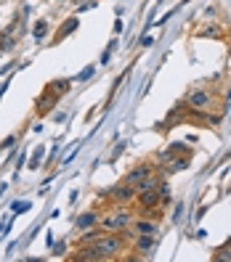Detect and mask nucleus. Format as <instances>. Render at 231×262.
<instances>
[{
    "instance_id": "obj_1",
    "label": "nucleus",
    "mask_w": 231,
    "mask_h": 262,
    "mask_svg": "<svg viewBox=\"0 0 231 262\" xmlns=\"http://www.w3.org/2000/svg\"><path fill=\"white\" fill-rule=\"evenodd\" d=\"M133 212L130 209H117L112 214H106V217H101V228L106 230V233H120V230H125L133 225Z\"/></svg>"
},
{
    "instance_id": "obj_2",
    "label": "nucleus",
    "mask_w": 231,
    "mask_h": 262,
    "mask_svg": "<svg viewBox=\"0 0 231 262\" xmlns=\"http://www.w3.org/2000/svg\"><path fill=\"white\" fill-rule=\"evenodd\" d=\"M125 236L122 233H104V238L96 244L99 249H101V254L106 257V259H114L120 252H125Z\"/></svg>"
},
{
    "instance_id": "obj_3",
    "label": "nucleus",
    "mask_w": 231,
    "mask_h": 262,
    "mask_svg": "<svg viewBox=\"0 0 231 262\" xmlns=\"http://www.w3.org/2000/svg\"><path fill=\"white\" fill-rule=\"evenodd\" d=\"M213 103H215V96L205 88H197L186 96V109H194V112H210Z\"/></svg>"
},
{
    "instance_id": "obj_4",
    "label": "nucleus",
    "mask_w": 231,
    "mask_h": 262,
    "mask_svg": "<svg viewBox=\"0 0 231 262\" xmlns=\"http://www.w3.org/2000/svg\"><path fill=\"white\" fill-rule=\"evenodd\" d=\"M136 202H138V209H141L144 214H149V209H157L160 207V193H157V188L136 191Z\"/></svg>"
},
{
    "instance_id": "obj_5",
    "label": "nucleus",
    "mask_w": 231,
    "mask_h": 262,
    "mask_svg": "<svg viewBox=\"0 0 231 262\" xmlns=\"http://www.w3.org/2000/svg\"><path fill=\"white\" fill-rule=\"evenodd\" d=\"M189 167V157H176V154H170V157H165L162 164H160V175H176V172H183V169Z\"/></svg>"
},
{
    "instance_id": "obj_6",
    "label": "nucleus",
    "mask_w": 231,
    "mask_h": 262,
    "mask_svg": "<svg viewBox=\"0 0 231 262\" xmlns=\"http://www.w3.org/2000/svg\"><path fill=\"white\" fill-rule=\"evenodd\" d=\"M109 199L114 204H128V202H136V186H130V183H120V186H114L109 191Z\"/></svg>"
},
{
    "instance_id": "obj_7",
    "label": "nucleus",
    "mask_w": 231,
    "mask_h": 262,
    "mask_svg": "<svg viewBox=\"0 0 231 262\" xmlns=\"http://www.w3.org/2000/svg\"><path fill=\"white\" fill-rule=\"evenodd\" d=\"M133 246H136L138 257H149V254L154 252V246H157V238H154L151 233H138V236L133 238Z\"/></svg>"
},
{
    "instance_id": "obj_8",
    "label": "nucleus",
    "mask_w": 231,
    "mask_h": 262,
    "mask_svg": "<svg viewBox=\"0 0 231 262\" xmlns=\"http://www.w3.org/2000/svg\"><path fill=\"white\" fill-rule=\"evenodd\" d=\"M106 257L101 254V249L96 244H90V246H80V254H74L72 262H104Z\"/></svg>"
},
{
    "instance_id": "obj_9",
    "label": "nucleus",
    "mask_w": 231,
    "mask_h": 262,
    "mask_svg": "<svg viewBox=\"0 0 231 262\" xmlns=\"http://www.w3.org/2000/svg\"><path fill=\"white\" fill-rule=\"evenodd\" d=\"M149 175H154V164H136L130 172L125 175V183H130V186H138V183L146 180Z\"/></svg>"
},
{
    "instance_id": "obj_10",
    "label": "nucleus",
    "mask_w": 231,
    "mask_h": 262,
    "mask_svg": "<svg viewBox=\"0 0 231 262\" xmlns=\"http://www.w3.org/2000/svg\"><path fill=\"white\" fill-rule=\"evenodd\" d=\"M56 101H59V96L53 93V90H48L45 96L37 98V103H35V114H37V117L51 114V112H53V106H56Z\"/></svg>"
},
{
    "instance_id": "obj_11",
    "label": "nucleus",
    "mask_w": 231,
    "mask_h": 262,
    "mask_svg": "<svg viewBox=\"0 0 231 262\" xmlns=\"http://www.w3.org/2000/svg\"><path fill=\"white\" fill-rule=\"evenodd\" d=\"M133 230H136V233H151V236H157L160 225H157V220H149V217H138V220H133Z\"/></svg>"
},
{
    "instance_id": "obj_12",
    "label": "nucleus",
    "mask_w": 231,
    "mask_h": 262,
    "mask_svg": "<svg viewBox=\"0 0 231 262\" xmlns=\"http://www.w3.org/2000/svg\"><path fill=\"white\" fill-rule=\"evenodd\" d=\"M99 223H101L99 212H85V214L77 217V230H90V228H96Z\"/></svg>"
},
{
    "instance_id": "obj_13",
    "label": "nucleus",
    "mask_w": 231,
    "mask_h": 262,
    "mask_svg": "<svg viewBox=\"0 0 231 262\" xmlns=\"http://www.w3.org/2000/svg\"><path fill=\"white\" fill-rule=\"evenodd\" d=\"M104 233H106L104 228H90L88 233H83V238H80V246H90V244H99V241L104 238Z\"/></svg>"
},
{
    "instance_id": "obj_14",
    "label": "nucleus",
    "mask_w": 231,
    "mask_h": 262,
    "mask_svg": "<svg viewBox=\"0 0 231 262\" xmlns=\"http://www.w3.org/2000/svg\"><path fill=\"white\" fill-rule=\"evenodd\" d=\"M157 193H160V204H167V202H170V196H173L170 183L165 180V175H162V178H160V183H157Z\"/></svg>"
},
{
    "instance_id": "obj_15",
    "label": "nucleus",
    "mask_w": 231,
    "mask_h": 262,
    "mask_svg": "<svg viewBox=\"0 0 231 262\" xmlns=\"http://www.w3.org/2000/svg\"><path fill=\"white\" fill-rule=\"evenodd\" d=\"M77 24H80L77 19H69L67 24H61V27H59V32H56V40H64L67 35H72L74 29H77Z\"/></svg>"
},
{
    "instance_id": "obj_16",
    "label": "nucleus",
    "mask_w": 231,
    "mask_h": 262,
    "mask_svg": "<svg viewBox=\"0 0 231 262\" xmlns=\"http://www.w3.org/2000/svg\"><path fill=\"white\" fill-rule=\"evenodd\" d=\"M69 88H72V80H53L48 90H53V93H56V96H61V93H67V90H69Z\"/></svg>"
},
{
    "instance_id": "obj_17",
    "label": "nucleus",
    "mask_w": 231,
    "mask_h": 262,
    "mask_svg": "<svg viewBox=\"0 0 231 262\" xmlns=\"http://www.w3.org/2000/svg\"><path fill=\"white\" fill-rule=\"evenodd\" d=\"M167 154H181V157H191V148H189L186 143H170Z\"/></svg>"
},
{
    "instance_id": "obj_18",
    "label": "nucleus",
    "mask_w": 231,
    "mask_h": 262,
    "mask_svg": "<svg viewBox=\"0 0 231 262\" xmlns=\"http://www.w3.org/2000/svg\"><path fill=\"white\" fill-rule=\"evenodd\" d=\"M45 32H48V24H45V21H37V24H35V29H32L35 40H43V37H45Z\"/></svg>"
},
{
    "instance_id": "obj_19",
    "label": "nucleus",
    "mask_w": 231,
    "mask_h": 262,
    "mask_svg": "<svg viewBox=\"0 0 231 262\" xmlns=\"http://www.w3.org/2000/svg\"><path fill=\"white\" fill-rule=\"evenodd\" d=\"M213 259H215V262H231V249H218V252H213Z\"/></svg>"
},
{
    "instance_id": "obj_20",
    "label": "nucleus",
    "mask_w": 231,
    "mask_h": 262,
    "mask_svg": "<svg viewBox=\"0 0 231 262\" xmlns=\"http://www.w3.org/2000/svg\"><path fill=\"white\" fill-rule=\"evenodd\" d=\"M29 207H32V204H29V202H13V214H24V212H29Z\"/></svg>"
},
{
    "instance_id": "obj_21",
    "label": "nucleus",
    "mask_w": 231,
    "mask_h": 262,
    "mask_svg": "<svg viewBox=\"0 0 231 262\" xmlns=\"http://www.w3.org/2000/svg\"><path fill=\"white\" fill-rule=\"evenodd\" d=\"M114 45H117V42H112L109 48L104 51V56H101V64H109V58H112V51H114Z\"/></svg>"
},
{
    "instance_id": "obj_22",
    "label": "nucleus",
    "mask_w": 231,
    "mask_h": 262,
    "mask_svg": "<svg viewBox=\"0 0 231 262\" xmlns=\"http://www.w3.org/2000/svg\"><path fill=\"white\" fill-rule=\"evenodd\" d=\"M13 143H16V135H8V138H6V141H3V143H0V148H11Z\"/></svg>"
},
{
    "instance_id": "obj_23",
    "label": "nucleus",
    "mask_w": 231,
    "mask_h": 262,
    "mask_svg": "<svg viewBox=\"0 0 231 262\" xmlns=\"http://www.w3.org/2000/svg\"><path fill=\"white\" fill-rule=\"evenodd\" d=\"M64 252H67V244H56V246H53V254H56V257H61Z\"/></svg>"
},
{
    "instance_id": "obj_24",
    "label": "nucleus",
    "mask_w": 231,
    "mask_h": 262,
    "mask_svg": "<svg viewBox=\"0 0 231 262\" xmlns=\"http://www.w3.org/2000/svg\"><path fill=\"white\" fill-rule=\"evenodd\" d=\"M40 159H43V148H37V151H35V157H32V167H37V164H40Z\"/></svg>"
},
{
    "instance_id": "obj_25",
    "label": "nucleus",
    "mask_w": 231,
    "mask_h": 262,
    "mask_svg": "<svg viewBox=\"0 0 231 262\" xmlns=\"http://www.w3.org/2000/svg\"><path fill=\"white\" fill-rule=\"evenodd\" d=\"M88 77H93V67H88V69H83V74H80V80L85 82V80H88Z\"/></svg>"
},
{
    "instance_id": "obj_26",
    "label": "nucleus",
    "mask_w": 231,
    "mask_h": 262,
    "mask_svg": "<svg viewBox=\"0 0 231 262\" xmlns=\"http://www.w3.org/2000/svg\"><path fill=\"white\" fill-rule=\"evenodd\" d=\"M151 42H154V40H151V35H144V37H141V45H144V48H149Z\"/></svg>"
},
{
    "instance_id": "obj_27",
    "label": "nucleus",
    "mask_w": 231,
    "mask_h": 262,
    "mask_svg": "<svg viewBox=\"0 0 231 262\" xmlns=\"http://www.w3.org/2000/svg\"><path fill=\"white\" fill-rule=\"evenodd\" d=\"M64 117H67L64 112H56V114H53V119H56V122H64Z\"/></svg>"
}]
</instances>
